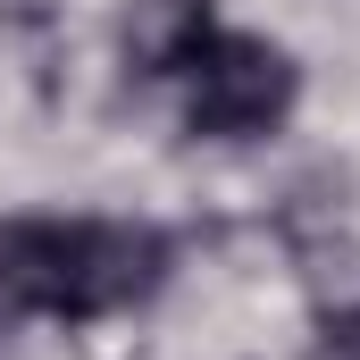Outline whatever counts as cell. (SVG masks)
Returning <instances> with one entry per match:
<instances>
[{"label": "cell", "instance_id": "8992f818", "mask_svg": "<svg viewBox=\"0 0 360 360\" xmlns=\"http://www.w3.org/2000/svg\"><path fill=\"white\" fill-rule=\"evenodd\" d=\"M17 8H42V0H17Z\"/></svg>", "mask_w": 360, "mask_h": 360}, {"label": "cell", "instance_id": "5b68a950", "mask_svg": "<svg viewBox=\"0 0 360 360\" xmlns=\"http://www.w3.org/2000/svg\"><path fill=\"white\" fill-rule=\"evenodd\" d=\"M310 360H360V293H352V302H335V310L319 319V335H310Z\"/></svg>", "mask_w": 360, "mask_h": 360}, {"label": "cell", "instance_id": "7a4b0ae2", "mask_svg": "<svg viewBox=\"0 0 360 360\" xmlns=\"http://www.w3.org/2000/svg\"><path fill=\"white\" fill-rule=\"evenodd\" d=\"M176 269V243L151 218H76V269H68V319H109L151 302Z\"/></svg>", "mask_w": 360, "mask_h": 360}, {"label": "cell", "instance_id": "277c9868", "mask_svg": "<svg viewBox=\"0 0 360 360\" xmlns=\"http://www.w3.org/2000/svg\"><path fill=\"white\" fill-rule=\"evenodd\" d=\"M210 0H134L126 25H117V51H126V76L143 84H184V68L201 59L210 42Z\"/></svg>", "mask_w": 360, "mask_h": 360}, {"label": "cell", "instance_id": "6da1fadb", "mask_svg": "<svg viewBox=\"0 0 360 360\" xmlns=\"http://www.w3.org/2000/svg\"><path fill=\"white\" fill-rule=\"evenodd\" d=\"M293 92H302V68L269 34H210L201 59L184 68V126L201 143H252L285 126Z\"/></svg>", "mask_w": 360, "mask_h": 360}, {"label": "cell", "instance_id": "3957f363", "mask_svg": "<svg viewBox=\"0 0 360 360\" xmlns=\"http://www.w3.org/2000/svg\"><path fill=\"white\" fill-rule=\"evenodd\" d=\"M76 218H0V319H68Z\"/></svg>", "mask_w": 360, "mask_h": 360}]
</instances>
